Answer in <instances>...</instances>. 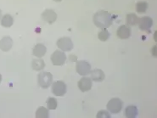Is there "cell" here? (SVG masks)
Masks as SVG:
<instances>
[{"label": "cell", "mask_w": 157, "mask_h": 118, "mask_svg": "<svg viewBox=\"0 0 157 118\" xmlns=\"http://www.w3.org/2000/svg\"><path fill=\"white\" fill-rule=\"evenodd\" d=\"M76 70L77 72L81 76H86L90 74L91 71V65L85 60H79L77 61L76 65Z\"/></svg>", "instance_id": "cell-7"}, {"label": "cell", "mask_w": 157, "mask_h": 118, "mask_svg": "<svg viewBox=\"0 0 157 118\" xmlns=\"http://www.w3.org/2000/svg\"><path fill=\"white\" fill-rule=\"evenodd\" d=\"M156 46H154L153 47V55L154 56H156Z\"/></svg>", "instance_id": "cell-25"}, {"label": "cell", "mask_w": 157, "mask_h": 118, "mask_svg": "<svg viewBox=\"0 0 157 118\" xmlns=\"http://www.w3.org/2000/svg\"><path fill=\"white\" fill-rule=\"evenodd\" d=\"M139 29L143 32H150V29L153 26V20L149 17V16H144L142 18L139 19Z\"/></svg>", "instance_id": "cell-8"}, {"label": "cell", "mask_w": 157, "mask_h": 118, "mask_svg": "<svg viewBox=\"0 0 157 118\" xmlns=\"http://www.w3.org/2000/svg\"><path fill=\"white\" fill-rule=\"evenodd\" d=\"M52 64L56 67L63 66L66 61V55L65 52L61 50H55L51 55Z\"/></svg>", "instance_id": "cell-4"}, {"label": "cell", "mask_w": 157, "mask_h": 118, "mask_svg": "<svg viewBox=\"0 0 157 118\" xmlns=\"http://www.w3.org/2000/svg\"><path fill=\"white\" fill-rule=\"evenodd\" d=\"M77 86H78V89H80L82 92H88L92 89L93 82H92V79L90 78L84 77L79 80Z\"/></svg>", "instance_id": "cell-9"}, {"label": "cell", "mask_w": 157, "mask_h": 118, "mask_svg": "<svg viewBox=\"0 0 157 118\" xmlns=\"http://www.w3.org/2000/svg\"><path fill=\"white\" fill-rule=\"evenodd\" d=\"M42 18L45 22L48 23V24H53L57 20V14L53 10H46L42 14Z\"/></svg>", "instance_id": "cell-10"}, {"label": "cell", "mask_w": 157, "mask_h": 118, "mask_svg": "<svg viewBox=\"0 0 157 118\" xmlns=\"http://www.w3.org/2000/svg\"><path fill=\"white\" fill-rule=\"evenodd\" d=\"M46 52H47V48H46V47L44 44H36L33 49V55L36 56L37 58L44 57L45 55V54H46Z\"/></svg>", "instance_id": "cell-14"}, {"label": "cell", "mask_w": 157, "mask_h": 118, "mask_svg": "<svg viewBox=\"0 0 157 118\" xmlns=\"http://www.w3.org/2000/svg\"><path fill=\"white\" fill-rule=\"evenodd\" d=\"M37 82L38 85L42 89H48L53 82V75L48 71L40 72L37 76Z\"/></svg>", "instance_id": "cell-2"}, {"label": "cell", "mask_w": 157, "mask_h": 118, "mask_svg": "<svg viewBox=\"0 0 157 118\" xmlns=\"http://www.w3.org/2000/svg\"><path fill=\"white\" fill-rule=\"evenodd\" d=\"M57 47L59 49H61V51L63 52H69L71 50H72L73 48V43L70 37H64L61 38H59L57 43Z\"/></svg>", "instance_id": "cell-5"}, {"label": "cell", "mask_w": 157, "mask_h": 118, "mask_svg": "<svg viewBox=\"0 0 157 118\" xmlns=\"http://www.w3.org/2000/svg\"><path fill=\"white\" fill-rule=\"evenodd\" d=\"M138 108L134 105H129L125 110V116L128 118H135L138 116Z\"/></svg>", "instance_id": "cell-15"}, {"label": "cell", "mask_w": 157, "mask_h": 118, "mask_svg": "<svg viewBox=\"0 0 157 118\" xmlns=\"http://www.w3.org/2000/svg\"><path fill=\"white\" fill-rule=\"evenodd\" d=\"M13 24H14V18L9 14L4 15L1 19V25L4 27L10 28V27L13 26Z\"/></svg>", "instance_id": "cell-16"}, {"label": "cell", "mask_w": 157, "mask_h": 118, "mask_svg": "<svg viewBox=\"0 0 157 118\" xmlns=\"http://www.w3.org/2000/svg\"><path fill=\"white\" fill-rule=\"evenodd\" d=\"M12 46H13V40L10 37H4L0 40V49L2 51H10Z\"/></svg>", "instance_id": "cell-12"}, {"label": "cell", "mask_w": 157, "mask_h": 118, "mask_svg": "<svg viewBox=\"0 0 157 118\" xmlns=\"http://www.w3.org/2000/svg\"><path fill=\"white\" fill-rule=\"evenodd\" d=\"M36 117L37 118H48L49 117V112L48 109L44 106L39 107L36 111Z\"/></svg>", "instance_id": "cell-19"}, {"label": "cell", "mask_w": 157, "mask_h": 118, "mask_svg": "<svg viewBox=\"0 0 157 118\" xmlns=\"http://www.w3.org/2000/svg\"><path fill=\"white\" fill-rule=\"evenodd\" d=\"M32 67L34 70L37 71H40L45 67V63H44V59H42L41 58L38 59H34L32 62Z\"/></svg>", "instance_id": "cell-17"}, {"label": "cell", "mask_w": 157, "mask_h": 118, "mask_svg": "<svg viewBox=\"0 0 157 118\" xmlns=\"http://www.w3.org/2000/svg\"><path fill=\"white\" fill-rule=\"evenodd\" d=\"M139 21V18L138 17V15H136L133 13L128 14L127 17H126V22H127L128 26H136V25H138Z\"/></svg>", "instance_id": "cell-18"}, {"label": "cell", "mask_w": 157, "mask_h": 118, "mask_svg": "<svg viewBox=\"0 0 157 118\" xmlns=\"http://www.w3.org/2000/svg\"><path fill=\"white\" fill-rule=\"evenodd\" d=\"M1 82H2V75L0 74V83H1Z\"/></svg>", "instance_id": "cell-28"}, {"label": "cell", "mask_w": 157, "mask_h": 118, "mask_svg": "<svg viewBox=\"0 0 157 118\" xmlns=\"http://www.w3.org/2000/svg\"><path fill=\"white\" fill-rule=\"evenodd\" d=\"M52 93L56 96H64L67 91L66 84L63 81L55 82L52 84Z\"/></svg>", "instance_id": "cell-6"}, {"label": "cell", "mask_w": 157, "mask_h": 118, "mask_svg": "<svg viewBox=\"0 0 157 118\" xmlns=\"http://www.w3.org/2000/svg\"><path fill=\"white\" fill-rule=\"evenodd\" d=\"M90 75H91L92 81L94 82H102L105 78V72L100 69H94L93 70H91Z\"/></svg>", "instance_id": "cell-13"}, {"label": "cell", "mask_w": 157, "mask_h": 118, "mask_svg": "<svg viewBox=\"0 0 157 118\" xmlns=\"http://www.w3.org/2000/svg\"><path fill=\"white\" fill-rule=\"evenodd\" d=\"M117 34L121 39H128L131 37V28L127 25H122L117 29Z\"/></svg>", "instance_id": "cell-11"}, {"label": "cell", "mask_w": 157, "mask_h": 118, "mask_svg": "<svg viewBox=\"0 0 157 118\" xmlns=\"http://www.w3.org/2000/svg\"><path fill=\"white\" fill-rule=\"evenodd\" d=\"M2 19V10H0V20Z\"/></svg>", "instance_id": "cell-27"}, {"label": "cell", "mask_w": 157, "mask_h": 118, "mask_svg": "<svg viewBox=\"0 0 157 118\" xmlns=\"http://www.w3.org/2000/svg\"><path fill=\"white\" fill-rule=\"evenodd\" d=\"M97 118H110V114L107 111H99L97 113Z\"/></svg>", "instance_id": "cell-23"}, {"label": "cell", "mask_w": 157, "mask_h": 118, "mask_svg": "<svg viewBox=\"0 0 157 118\" xmlns=\"http://www.w3.org/2000/svg\"><path fill=\"white\" fill-rule=\"evenodd\" d=\"M58 103L55 98H48L47 100V106L48 110H55L57 108Z\"/></svg>", "instance_id": "cell-22"}, {"label": "cell", "mask_w": 157, "mask_h": 118, "mask_svg": "<svg viewBox=\"0 0 157 118\" xmlns=\"http://www.w3.org/2000/svg\"><path fill=\"white\" fill-rule=\"evenodd\" d=\"M110 32L107 31V29H102L98 34V37H99V39L100 41H102V42H105L109 39V37H110Z\"/></svg>", "instance_id": "cell-21"}, {"label": "cell", "mask_w": 157, "mask_h": 118, "mask_svg": "<svg viewBox=\"0 0 157 118\" xmlns=\"http://www.w3.org/2000/svg\"><path fill=\"white\" fill-rule=\"evenodd\" d=\"M93 21L95 26L100 29H107L112 25L113 16L108 11L100 10L94 14L93 17Z\"/></svg>", "instance_id": "cell-1"}, {"label": "cell", "mask_w": 157, "mask_h": 118, "mask_svg": "<svg viewBox=\"0 0 157 118\" xmlns=\"http://www.w3.org/2000/svg\"><path fill=\"white\" fill-rule=\"evenodd\" d=\"M123 106V102L117 98H113L107 104V110L112 114H117L121 111Z\"/></svg>", "instance_id": "cell-3"}, {"label": "cell", "mask_w": 157, "mask_h": 118, "mask_svg": "<svg viewBox=\"0 0 157 118\" xmlns=\"http://www.w3.org/2000/svg\"><path fill=\"white\" fill-rule=\"evenodd\" d=\"M69 60L71 62H76L77 61V56L75 55H71L69 56Z\"/></svg>", "instance_id": "cell-24"}, {"label": "cell", "mask_w": 157, "mask_h": 118, "mask_svg": "<svg viewBox=\"0 0 157 118\" xmlns=\"http://www.w3.org/2000/svg\"><path fill=\"white\" fill-rule=\"evenodd\" d=\"M54 1H55V2H61L62 0H54Z\"/></svg>", "instance_id": "cell-29"}, {"label": "cell", "mask_w": 157, "mask_h": 118, "mask_svg": "<svg viewBox=\"0 0 157 118\" xmlns=\"http://www.w3.org/2000/svg\"><path fill=\"white\" fill-rule=\"evenodd\" d=\"M148 7H149V4L147 2H139L136 4L135 9L136 11L139 13V14H143V13H145L148 10Z\"/></svg>", "instance_id": "cell-20"}, {"label": "cell", "mask_w": 157, "mask_h": 118, "mask_svg": "<svg viewBox=\"0 0 157 118\" xmlns=\"http://www.w3.org/2000/svg\"><path fill=\"white\" fill-rule=\"evenodd\" d=\"M156 34H157V32H155V40L157 41V37H156Z\"/></svg>", "instance_id": "cell-26"}]
</instances>
